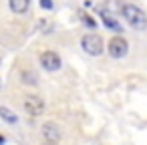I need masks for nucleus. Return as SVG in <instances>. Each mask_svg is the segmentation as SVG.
Instances as JSON below:
<instances>
[{"mask_svg": "<svg viewBox=\"0 0 147 145\" xmlns=\"http://www.w3.org/2000/svg\"><path fill=\"white\" fill-rule=\"evenodd\" d=\"M121 16L129 22V26L131 28H135V30H145L147 28V16H145V12L139 8V6H135V4H123L121 6Z\"/></svg>", "mask_w": 147, "mask_h": 145, "instance_id": "1", "label": "nucleus"}, {"mask_svg": "<svg viewBox=\"0 0 147 145\" xmlns=\"http://www.w3.org/2000/svg\"><path fill=\"white\" fill-rule=\"evenodd\" d=\"M81 49H83L87 55H91V57H99V55L105 51V45H103V38H101L99 34L89 32V34H85V36L81 38Z\"/></svg>", "mask_w": 147, "mask_h": 145, "instance_id": "2", "label": "nucleus"}, {"mask_svg": "<svg viewBox=\"0 0 147 145\" xmlns=\"http://www.w3.org/2000/svg\"><path fill=\"white\" fill-rule=\"evenodd\" d=\"M22 107H24V111H26L30 117H40V115L45 113V109H47V103H45V99L38 97V95H26L24 101H22Z\"/></svg>", "mask_w": 147, "mask_h": 145, "instance_id": "3", "label": "nucleus"}, {"mask_svg": "<svg viewBox=\"0 0 147 145\" xmlns=\"http://www.w3.org/2000/svg\"><path fill=\"white\" fill-rule=\"evenodd\" d=\"M107 53L111 55V59H123L129 53V42L123 36H113L107 45Z\"/></svg>", "mask_w": 147, "mask_h": 145, "instance_id": "4", "label": "nucleus"}, {"mask_svg": "<svg viewBox=\"0 0 147 145\" xmlns=\"http://www.w3.org/2000/svg\"><path fill=\"white\" fill-rule=\"evenodd\" d=\"M38 61H40V65H42V69H47V71H59L61 69V57L57 55V53H53V51H45V53H40V57H38Z\"/></svg>", "mask_w": 147, "mask_h": 145, "instance_id": "5", "label": "nucleus"}, {"mask_svg": "<svg viewBox=\"0 0 147 145\" xmlns=\"http://www.w3.org/2000/svg\"><path fill=\"white\" fill-rule=\"evenodd\" d=\"M42 135L47 137V141H59L61 137H63V129L57 125V123H53V121H47L45 125H42Z\"/></svg>", "mask_w": 147, "mask_h": 145, "instance_id": "6", "label": "nucleus"}, {"mask_svg": "<svg viewBox=\"0 0 147 145\" xmlns=\"http://www.w3.org/2000/svg\"><path fill=\"white\" fill-rule=\"evenodd\" d=\"M8 6L14 14H24L30 8V0H8Z\"/></svg>", "mask_w": 147, "mask_h": 145, "instance_id": "7", "label": "nucleus"}, {"mask_svg": "<svg viewBox=\"0 0 147 145\" xmlns=\"http://www.w3.org/2000/svg\"><path fill=\"white\" fill-rule=\"evenodd\" d=\"M101 20L105 22V26L107 28H111V30H115V32H121V26H119V22L107 12V10H101Z\"/></svg>", "mask_w": 147, "mask_h": 145, "instance_id": "8", "label": "nucleus"}, {"mask_svg": "<svg viewBox=\"0 0 147 145\" xmlns=\"http://www.w3.org/2000/svg\"><path fill=\"white\" fill-rule=\"evenodd\" d=\"M0 117H2L6 123H10V125H14L16 121H18V117H16V113H12L8 107H0Z\"/></svg>", "mask_w": 147, "mask_h": 145, "instance_id": "9", "label": "nucleus"}, {"mask_svg": "<svg viewBox=\"0 0 147 145\" xmlns=\"http://www.w3.org/2000/svg\"><path fill=\"white\" fill-rule=\"evenodd\" d=\"M22 79H24V83H26V85H36V83H38L34 73L30 75V73H26V71H24V73H22Z\"/></svg>", "mask_w": 147, "mask_h": 145, "instance_id": "10", "label": "nucleus"}, {"mask_svg": "<svg viewBox=\"0 0 147 145\" xmlns=\"http://www.w3.org/2000/svg\"><path fill=\"white\" fill-rule=\"evenodd\" d=\"M40 6H42L45 10H51V8H53V0H40Z\"/></svg>", "mask_w": 147, "mask_h": 145, "instance_id": "11", "label": "nucleus"}, {"mask_svg": "<svg viewBox=\"0 0 147 145\" xmlns=\"http://www.w3.org/2000/svg\"><path fill=\"white\" fill-rule=\"evenodd\" d=\"M2 143H4V137H2V135H0V145H2Z\"/></svg>", "mask_w": 147, "mask_h": 145, "instance_id": "12", "label": "nucleus"}, {"mask_svg": "<svg viewBox=\"0 0 147 145\" xmlns=\"http://www.w3.org/2000/svg\"><path fill=\"white\" fill-rule=\"evenodd\" d=\"M47 145H55V143H53V141H49V143H47Z\"/></svg>", "mask_w": 147, "mask_h": 145, "instance_id": "13", "label": "nucleus"}]
</instances>
